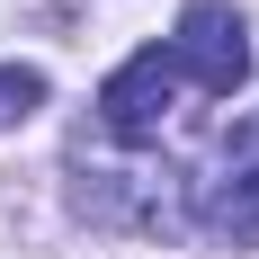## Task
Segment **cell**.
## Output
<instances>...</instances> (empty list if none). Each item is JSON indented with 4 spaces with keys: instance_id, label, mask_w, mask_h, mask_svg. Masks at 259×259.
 <instances>
[{
    "instance_id": "6da1fadb",
    "label": "cell",
    "mask_w": 259,
    "mask_h": 259,
    "mask_svg": "<svg viewBox=\"0 0 259 259\" xmlns=\"http://www.w3.org/2000/svg\"><path fill=\"white\" fill-rule=\"evenodd\" d=\"M170 63H179V80H197L206 99H233L241 80H250V36H241V18L224 0H188L179 36H170Z\"/></svg>"
},
{
    "instance_id": "7a4b0ae2",
    "label": "cell",
    "mask_w": 259,
    "mask_h": 259,
    "mask_svg": "<svg viewBox=\"0 0 259 259\" xmlns=\"http://www.w3.org/2000/svg\"><path fill=\"white\" fill-rule=\"evenodd\" d=\"M170 107H179V63H170V45H143L134 63H116L107 90H99L107 134H125V143L161 134V125H170Z\"/></svg>"
},
{
    "instance_id": "3957f363",
    "label": "cell",
    "mask_w": 259,
    "mask_h": 259,
    "mask_svg": "<svg viewBox=\"0 0 259 259\" xmlns=\"http://www.w3.org/2000/svg\"><path fill=\"white\" fill-rule=\"evenodd\" d=\"M45 107V72H27V63H0V125H18Z\"/></svg>"
}]
</instances>
